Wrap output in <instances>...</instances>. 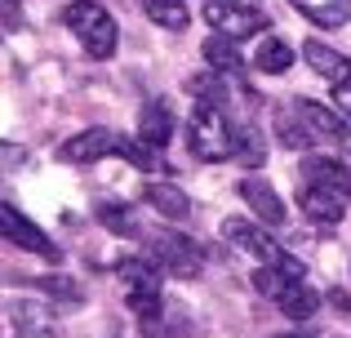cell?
Returning a JSON list of instances; mask_svg holds the SVG:
<instances>
[{
  "instance_id": "obj_1",
  "label": "cell",
  "mask_w": 351,
  "mask_h": 338,
  "mask_svg": "<svg viewBox=\"0 0 351 338\" xmlns=\"http://www.w3.org/2000/svg\"><path fill=\"white\" fill-rule=\"evenodd\" d=\"M223 236L236 245L240 254L258 258L263 267H276V271H285L289 280H302V276H307V267H302V263L293 258V254L285 250V245L276 241V236L267 232L263 223H249V218H227V223H223Z\"/></svg>"
},
{
  "instance_id": "obj_2",
  "label": "cell",
  "mask_w": 351,
  "mask_h": 338,
  "mask_svg": "<svg viewBox=\"0 0 351 338\" xmlns=\"http://www.w3.org/2000/svg\"><path fill=\"white\" fill-rule=\"evenodd\" d=\"M187 147L196 160H227L236 152V125L227 121L223 107H209V103H196L187 121Z\"/></svg>"
},
{
  "instance_id": "obj_3",
  "label": "cell",
  "mask_w": 351,
  "mask_h": 338,
  "mask_svg": "<svg viewBox=\"0 0 351 338\" xmlns=\"http://www.w3.org/2000/svg\"><path fill=\"white\" fill-rule=\"evenodd\" d=\"M62 23L76 32V40L85 45L89 58H112V53H116L120 27H116V18L107 14L103 5H94V0H76V5H67Z\"/></svg>"
},
{
  "instance_id": "obj_4",
  "label": "cell",
  "mask_w": 351,
  "mask_h": 338,
  "mask_svg": "<svg viewBox=\"0 0 351 338\" xmlns=\"http://www.w3.org/2000/svg\"><path fill=\"white\" fill-rule=\"evenodd\" d=\"M143 241H147V258H152L160 271H169V276L191 280V276L205 271V250H200L191 236H182V232H147Z\"/></svg>"
},
{
  "instance_id": "obj_5",
  "label": "cell",
  "mask_w": 351,
  "mask_h": 338,
  "mask_svg": "<svg viewBox=\"0 0 351 338\" xmlns=\"http://www.w3.org/2000/svg\"><path fill=\"white\" fill-rule=\"evenodd\" d=\"M205 23L214 27V36L227 40H249V36H267V14L249 0H209L205 5Z\"/></svg>"
},
{
  "instance_id": "obj_6",
  "label": "cell",
  "mask_w": 351,
  "mask_h": 338,
  "mask_svg": "<svg viewBox=\"0 0 351 338\" xmlns=\"http://www.w3.org/2000/svg\"><path fill=\"white\" fill-rule=\"evenodd\" d=\"M120 143H125V134H116V130H85V134H71L62 143L58 160H67V165H94L103 156H120Z\"/></svg>"
},
{
  "instance_id": "obj_7",
  "label": "cell",
  "mask_w": 351,
  "mask_h": 338,
  "mask_svg": "<svg viewBox=\"0 0 351 338\" xmlns=\"http://www.w3.org/2000/svg\"><path fill=\"white\" fill-rule=\"evenodd\" d=\"M0 227H5V241H14L18 250H32V254H45V258H58V245H53L49 236H45L40 227H36L32 218L14 205V200H5V205H0Z\"/></svg>"
},
{
  "instance_id": "obj_8",
  "label": "cell",
  "mask_w": 351,
  "mask_h": 338,
  "mask_svg": "<svg viewBox=\"0 0 351 338\" xmlns=\"http://www.w3.org/2000/svg\"><path fill=\"white\" fill-rule=\"evenodd\" d=\"M293 112H298L302 125L316 134V143H338V147H351V125L334 112V107H320L316 98H298V103H293Z\"/></svg>"
},
{
  "instance_id": "obj_9",
  "label": "cell",
  "mask_w": 351,
  "mask_h": 338,
  "mask_svg": "<svg viewBox=\"0 0 351 338\" xmlns=\"http://www.w3.org/2000/svg\"><path fill=\"white\" fill-rule=\"evenodd\" d=\"M298 169H302V182H307V187L338 191V196L351 205V169H347L338 156H307Z\"/></svg>"
},
{
  "instance_id": "obj_10",
  "label": "cell",
  "mask_w": 351,
  "mask_h": 338,
  "mask_svg": "<svg viewBox=\"0 0 351 338\" xmlns=\"http://www.w3.org/2000/svg\"><path fill=\"white\" fill-rule=\"evenodd\" d=\"M240 200L249 205V214L258 218V223H267V227H280L285 223V200L276 196V187L267 178H240Z\"/></svg>"
},
{
  "instance_id": "obj_11",
  "label": "cell",
  "mask_w": 351,
  "mask_h": 338,
  "mask_svg": "<svg viewBox=\"0 0 351 338\" xmlns=\"http://www.w3.org/2000/svg\"><path fill=\"white\" fill-rule=\"evenodd\" d=\"M9 325L18 338H53V312L36 298H9Z\"/></svg>"
},
{
  "instance_id": "obj_12",
  "label": "cell",
  "mask_w": 351,
  "mask_h": 338,
  "mask_svg": "<svg viewBox=\"0 0 351 338\" xmlns=\"http://www.w3.org/2000/svg\"><path fill=\"white\" fill-rule=\"evenodd\" d=\"M173 130H178V121H173L169 103H165V98H147L143 112H138V138H143L147 147L160 152L165 143L173 138Z\"/></svg>"
},
{
  "instance_id": "obj_13",
  "label": "cell",
  "mask_w": 351,
  "mask_h": 338,
  "mask_svg": "<svg viewBox=\"0 0 351 338\" xmlns=\"http://www.w3.org/2000/svg\"><path fill=\"white\" fill-rule=\"evenodd\" d=\"M302 58H307L311 67H316V76H325L334 89H343L347 80H351V58H347V53H338L334 45L316 40V36H311V40L302 45Z\"/></svg>"
},
{
  "instance_id": "obj_14",
  "label": "cell",
  "mask_w": 351,
  "mask_h": 338,
  "mask_svg": "<svg viewBox=\"0 0 351 338\" xmlns=\"http://www.w3.org/2000/svg\"><path fill=\"white\" fill-rule=\"evenodd\" d=\"M298 205H302V214H307L311 223H320V227H338L347 218V200L338 196V191L307 187V182H302V191H298Z\"/></svg>"
},
{
  "instance_id": "obj_15",
  "label": "cell",
  "mask_w": 351,
  "mask_h": 338,
  "mask_svg": "<svg viewBox=\"0 0 351 338\" xmlns=\"http://www.w3.org/2000/svg\"><path fill=\"white\" fill-rule=\"evenodd\" d=\"M120 280H125L129 303L138 298H160V267L152 258H125L120 263Z\"/></svg>"
},
{
  "instance_id": "obj_16",
  "label": "cell",
  "mask_w": 351,
  "mask_h": 338,
  "mask_svg": "<svg viewBox=\"0 0 351 338\" xmlns=\"http://www.w3.org/2000/svg\"><path fill=\"white\" fill-rule=\"evenodd\" d=\"M143 196H147V205H152L160 218H169V223H187V218H191V200H187V191H178L173 182H152Z\"/></svg>"
},
{
  "instance_id": "obj_17",
  "label": "cell",
  "mask_w": 351,
  "mask_h": 338,
  "mask_svg": "<svg viewBox=\"0 0 351 338\" xmlns=\"http://www.w3.org/2000/svg\"><path fill=\"white\" fill-rule=\"evenodd\" d=\"M289 5L316 27H347L351 23V0H289Z\"/></svg>"
},
{
  "instance_id": "obj_18",
  "label": "cell",
  "mask_w": 351,
  "mask_h": 338,
  "mask_svg": "<svg viewBox=\"0 0 351 338\" xmlns=\"http://www.w3.org/2000/svg\"><path fill=\"white\" fill-rule=\"evenodd\" d=\"M254 67L267 71V76H285V71L293 67L289 40H285V36H263V40H258V49H254Z\"/></svg>"
},
{
  "instance_id": "obj_19",
  "label": "cell",
  "mask_w": 351,
  "mask_h": 338,
  "mask_svg": "<svg viewBox=\"0 0 351 338\" xmlns=\"http://www.w3.org/2000/svg\"><path fill=\"white\" fill-rule=\"evenodd\" d=\"M200 53H205V62H209L214 76H240V71H245V58H240L236 40H227V36H209Z\"/></svg>"
},
{
  "instance_id": "obj_20",
  "label": "cell",
  "mask_w": 351,
  "mask_h": 338,
  "mask_svg": "<svg viewBox=\"0 0 351 338\" xmlns=\"http://www.w3.org/2000/svg\"><path fill=\"white\" fill-rule=\"evenodd\" d=\"M276 138H280L285 147H293V152H307L311 143H316V134L302 125V116L293 112V107H280V112H276Z\"/></svg>"
},
{
  "instance_id": "obj_21",
  "label": "cell",
  "mask_w": 351,
  "mask_h": 338,
  "mask_svg": "<svg viewBox=\"0 0 351 338\" xmlns=\"http://www.w3.org/2000/svg\"><path fill=\"white\" fill-rule=\"evenodd\" d=\"M143 14L152 18L156 27H165V32H182V27L191 23V9L182 5V0H143Z\"/></svg>"
},
{
  "instance_id": "obj_22",
  "label": "cell",
  "mask_w": 351,
  "mask_h": 338,
  "mask_svg": "<svg viewBox=\"0 0 351 338\" xmlns=\"http://www.w3.org/2000/svg\"><path fill=\"white\" fill-rule=\"evenodd\" d=\"M276 303H280V312H285V316H293V321H307V316H316V312H320V294L307 285V280H302V285H289L280 298H276Z\"/></svg>"
},
{
  "instance_id": "obj_23",
  "label": "cell",
  "mask_w": 351,
  "mask_h": 338,
  "mask_svg": "<svg viewBox=\"0 0 351 338\" xmlns=\"http://www.w3.org/2000/svg\"><path fill=\"white\" fill-rule=\"evenodd\" d=\"M236 156L245 160L249 169H258V165H263L267 147H263V134H258L254 125H236Z\"/></svg>"
},
{
  "instance_id": "obj_24",
  "label": "cell",
  "mask_w": 351,
  "mask_h": 338,
  "mask_svg": "<svg viewBox=\"0 0 351 338\" xmlns=\"http://www.w3.org/2000/svg\"><path fill=\"white\" fill-rule=\"evenodd\" d=\"M120 156H125L134 169H165L160 152H156V147H147L143 138H129V134H125V143H120Z\"/></svg>"
},
{
  "instance_id": "obj_25",
  "label": "cell",
  "mask_w": 351,
  "mask_h": 338,
  "mask_svg": "<svg viewBox=\"0 0 351 338\" xmlns=\"http://www.w3.org/2000/svg\"><path fill=\"white\" fill-rule=\"evenodd\" d=\"M187 321L182 316H173L169 307H165V316H156V321H147L143 325V338H187Z\"/></svg>"
},
{
  "instance_id": "obj_26",
  "label": "cell",
  "mask_w": 351,
  "mask_h": 338,
  "mask_svg": "<svg viewBox=\"0 0 351 338\" xmlns=\"http://www.w3.org/2000/svg\"><path fill=\"white\" fill-rule=\"evenodd\" d=\"M289 285H302V280H289L285 271H276V267H258L254 271V289H258V294H267V298H280Z\"/></svg>"
},
{
  "instance_id": "obj_27",
  "label": "cell",
  "mask_w": 351,
  "mask_h": 338,
  "mask_svg": "<svg viewBox=\"0 0 351 338\" xmlns=\"http://www.w3.org/2000/svg\"><path fill=\"white\" fill-rule=\"evenodd\" d=\"M40 285L53 289V294H62V298H80V285H76V280H67V276H45Z\"/></svg>"
},
{
  "instance_id": "obj_28",
  "label": "cell",
  "mask_w": 351,
  "mask_h": 338,
  "mask_svg": "<svg viewBox=\"0 0 351 338\" xmlns=\"http://www.w3.org/2000/svg\"><path fill=\"white\" fill-rule=\"evenodd\" d=\"M98 218H103V223H112L116 232H129V214L120 205H103V209H98Z\"/></svg>"
},
{
  "instance_id": "obj_29",
  "label": "cell",
  "mask_w": 351,
  "mask_h": 338,
  "mask_svg": "<svg viewBox=\"0 0 351 338\" xmlns=\"http://www.w3.org/2000/svg\"><path fill=\"white\" fill-rule=\"evenodd\" d=\"M334 98H338V112H347V116H351V80H347L343 89H334Z\"/></svg>"
}]
</instances>
